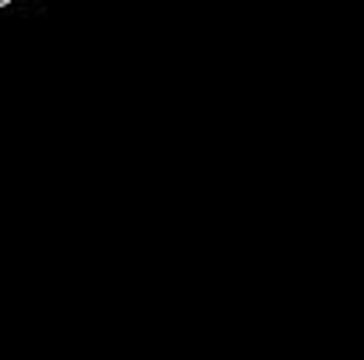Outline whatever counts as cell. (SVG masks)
I'll return each instance as SVG.
<instances>
[]
</instances>
